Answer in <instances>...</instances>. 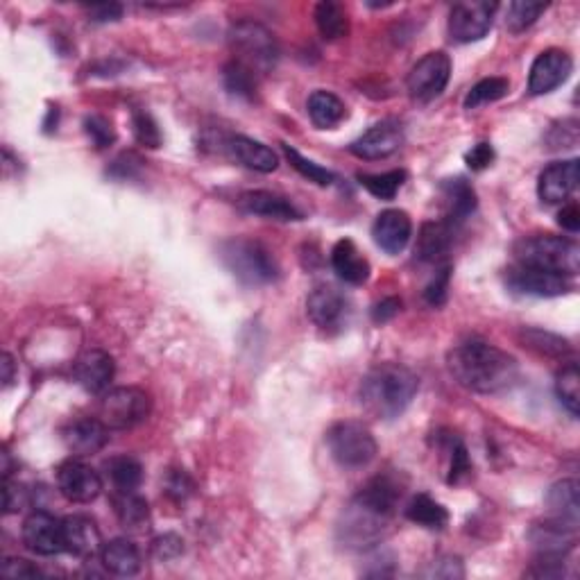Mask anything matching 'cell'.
<instances>
[{
    "label": "cell",
    "instance_id": "1",
    "mask_svg": "<svg viewBox=\"0 0 580 580\" xmlns=\"http://www.w3.org/2000/svg\"><path fill=\"white\" fill-rule=\"evenodd\" d=\"M402 499V485L390 474L374 476L349 501L338 524L340 542L349 549H370L388 535L397 503Z\"/></svg>",
    "mask_w": 580,
    "mask_h": 580
},
{
    "label": "cell",
    "instance_id": "2",
    "mask_svg": "<svg viewBox=\"0 0 580 580\" xmlns=\"http://www.w3.org/2000/svg\"><path fill=\"white\" fill-rule=\"evenodd\" d=\"M449 372L463 388L494 395L513 386L519 377V365L503 349L472 338L451 349Z\"/></svg>",
    "mask_w": 580,
    "mask_h": 580
},
{
    "label": "cell",
    "instance_id": "3",
    "mask_svg": "<svg viewBox=\"0 0 580 580\" xmlns=\"http://www.w3.org/2000/svg\"><path fill=\"white\" fill-rule=\"evenodd\" d=\"M417 388H420V379L411 370L397 363H383L365 374L361 383V404L365 411L381 420H392L411 406Z\"/></svg>",
    "mask_w": 580,
    "mask_h": 580
},
{
    "label": "cell",
    "instance_id": "4",
    "mask_svg": "<svg viewBox=\"0 0 580 580\" xmlns=\"http://www.w3.org/2000/svg\"><path fill=\"white\" fill-rule=\"evenodd\" d=\"M515 259L519 266L574 277L580 268V247L576 241L565 236H526L515 243Z\"/></svg>",
    "mask_w": 580,
    "mask_h": 580
},
{
    "label": "cell",
    "instance_id": "5",
    "mask_svg": "<svg viewBox=\"0 0 580 580\" xmlns=\"http://www.w3.org/2000/svg\"><path fill=\"white\" fill-rule=\"evenodd\" d=\"M220 259L236 279L247 286L272 284L279 277V266L266 245L252 238H232L220 245Z\"/></svg>",
    "mask_w": 580,
    "mask_h": 580
},
{
    "label": "cell",
    "instance_id": "6",
    "mask_svg": "<svg viewBox=\"0 0 580 580\" xmlns=\"http://www.w3.org/2000/svg\"><path fill=\"white\" fill-rule=\"evenodd\" d=\"M229 46H232L236 62L250 68L254 73H268L279 59V46L275 34L266 25L254 21H238L229 30Z\"/></svg>",
    "mask_w": 580,
    "mask_h": 580
},
{
    "label": "cell",
    "instance_id": "7",
    "mask_svg": "<svg viewBox=\"0 0 580 580\" xmlns=\"http://www.w3.org/2000/svg\"><path fill=\"white\" fill-rule=\"evenodd\" d=\"M331 458L345 469H361L377 456V440L361 422H338L327 431Z\"/></svg>",
    "mask_w": 580,
    "mask_h": 580
},
{
    "label": "cell",
    "instance_id": "8",
    "mask_svg": "<svg viewBox=\"0 0 580 580\" xmlns=\"http://www.w3.org/2000/svg\"><path fill=\"white\" fill-rule=\"evenodd\" d=\"M152 399L145 390L134 386H123L107 390L100 402V420L109 429L125 431L143 424L150 417Z\"/></svg>",
    "mask_w": 580,
    "mask_h": 580
},
{
    "label": "cell",
    "instance_id": "9",
    "mask_svg": "<svg viewBox=\"0 0 580 580\" xmlns=\"http://www.w3.org/2000/svg\"><path fill=\"white\" fill-rule=\"evenodd\" d=\"M451 78V59L442 50L426 53L408 73L406 87L417 102H431L447 89Z\"/></svg>",
    "mask_w": 580,
    "mask_h": 580
},
{
    "label": "cell",
    "instance_id": "10",
    "mask_svg": "<svg viewBox=\"0 0 580 580\" xmlns=\"http://www.w3.org/2000/svg\"><path fill=\"white\" fill-rule=\"evenodd\" d=\"M499 5L488 3V0H469V3H458L449 14V34L458 44H472L481 41L490 32L494 14Z\"/></svg>",
    "mask_w": 580,
    "mask_h": 580
},
{
    "label": "cell",
    "instance_id": "11",
    "mask_svg": "<svg viewBox=\"0 0 580 580\" xmlns=\"http://www.w3.org/2000/svg\"><path fill=\"white\" fill-rule=\"evenodd\" d=\"M57 490L71 503H91L100 497V474L84 460L71 458L57 467Z\"/></svg>",
    "mask_w": 580,
    "mask_h": 580
},
{
    "label": "cell",
    "instance_id": "12",
    "mask_svg": "<svg viewBox=\"0 0 580 580\" xmlns=\"http://www.w3.org/2000/svg\"><path fill=\"white\" fill-rule=\"evenodd\" d=\"M23 544L37 556H57L66 551L64 524L46 510H34L23 522Z\"/></svg>",
    "mask_w": 580,
    "mask_h": 580
},
{
    "label": "cell",
    "instance_id": "13",
    "mask_svg": "<svg viewBox=\"0 0 580 580\" xmlns=\"http://www.w3.org/2000/svg\"><path fill=\"white\" fill-rule=\"evenodd\" d=\"M571 71H574V62H571L569 53L558 48H549L537 55L531 66V75H528V91L531 96H544L558 89L560 84L569 80Z\"/></svg>",
    "mask_w": 580,
    "mask_h": 580
},
{
    "label": "cell",
    "instance_id": "14",
    "mask_svg": "<svg viewBox=\"0 0 580 580\" xmlns=\"http://www.w3.org/2000/svg\"><path fill=\"white\" fill-rule=\"evenodd\" d=\"M404 143V127L397 121H381L372 125L368 132L358 136V139L349 145L358 159H386L402 148Z\"/></svg>",
    "mask_w": 580,
    "mask_h": 580
},
{
    "label": "cell",
    "instance_id": "15",
    "mask_svg": "<svg viewBox=\"0 0 580 580\" xmlns=\"http://www.w3.org/2000/svg\"><path fill=\"white\" fill-rule=\"evenodd\" d=\"M508 284L517 293L533 295V297H560L571 290V281L558 272H547L537 268L519 266L508 272Z\"/></svg>",
    "mask_w": 580,
    "mask_h": 580
},
{
    "label": "cell",
    "instance_id": "16",
    "mask_svg": "<svg viewBox=\"0 0 580 580\" xmlns=\"http://www.w3.org/2000/svg\"><path fill=\"white\" fill-rule=\"evenodd\" d=\"M62 438L73 456H93L107 447L109 426L100 417H80L66 426Z\"/></svg>",
    "mask_w": 580,
    "mask_h": 580
},
{
    "label": "cell",
    "instance_id": "17",
    "mask_svg": "<svg viewBox=\"0 0 580 580\" xmlns=\"http://www.w3.org/2000/svg\"><path fill=\"white\" fill-rule=\"evenodd\" d=\"M578 186V159L553 161L537 179V195L547 204H560L569 200V195Z\"/></svg>",
    "mask_w": 580,
    "mask_h": 580
},
{
    "label": "cell",
    "instance_id": "18",
    "mask_svg": "<svg viewBox=\"0 0 580 580\" xmlns=\"http://www.w3.org/2000/svg\"><path fill=\"white\" fill-rule=\"evenodd\" d=\"M413 236V223L402 209L381 211L372 225V238L386 254H399Z\"/></svg>",
    "mask_w": 580,
    "mask_h": 580
},
{
    "label": "cell",
    "instance_id": "19",
    "mask_svg": "<svg viewBox=\"0 0 580 580\" xmlns=\"http://www.w3.org/2000/svg\"><path fill=\"white\" fill-rule=\"evenodd\" d=\"M116 377V363L114 358L109 356L102 349H89L84 352L78 363H75V379H78L80 386L93 392V395H100V392H107L112 381Z\"/></svg>",
    "mask_w": 580,
    "mask_h": 580
},
{
    "label": "cell",
    "instance_id": "20",
    "mask_svg": "<svg viewBox=\"0 0 580 580\" xmlns=\"http://www.w3.org/2000/svg\"><path fill=\"white\" fill-rule=\"evenodd\" d=\"M345 311H347L345 297L334 286L313 288L309 300H306V313H309L315 327H320L322 331L340 327L345 318Z\"/></svg>",
    "mask_w": 580,
    "mask_h": 580
},
{
    "label": "cell",
    "instance_id": "21",
    "mask_svg": "<svg viewBox=\"0 0 580 580\" xmlns=\"http://www.w3.org/2000/svg\"><path fill=\"white\" fill-rule=\"evenodd\" d=\"M238 207L250 216H261L268 220H281V223H290V220H302V211L295 207L293 202L284 195L272 191H247L238 198Z\"/></svg>",
    "mask_w": 580,
    "mask_h": 580
},
{
    "label": "cell",
    "instance_id": "22",
    "mask_svg": "<svg viewBox=\"0 0 580 580\" xmlns=\"http://www.w3.org/2000/svg\"><path fill=\"white\" fill-rule=\"evenodd\" d=\"M576 528L569 526L560 519H549V522L535 524L528 533V540H531L533 547L540 551V556H562L576 547Z\"/></svg>",
    "mask_w": 580,
    "mask_h": 580
},
{
    "label": "cell",
    "instance_id": "23",
    "mask_svg": "<svg viewBox=\"0 0 580 580\" xmlns=\"http://www.w3.org/2000/svg\"><path fill=\"white\" fill-rule=\"evenodd\" d=\"M62 524H64L66 551L73 553V556L93 558V556H98L102 547H105L100 528L96 526L93 519L84 515H71L62 519Z\"/></svg>",
    "mask_w": 580,
    "mask_h": 580
},
{
    "label": "cell",
    "instance_id": "24",
    "mask_svg": "<svg viewBox=\"0 0 580 580\" xmlns=\"http://www.w3.org/2000/svg\"><path fill=\"white\" fill-rule=\"evenodd\" d=\"M331 268L336 275L352 286H363L370 279V261L363 257L361 250L354 245V241L343 238L331 250Z\"/></svg>",
    "mask_w": 580,
    "mask_h": 580
},
{
    "label": "cell",
    "instance_id": "25",
    "mask_svg": "<svg viewBox=\"0 0 580 580\" xmlns=\"http://www.w3.org/2000/svg\"><path fill=\"white\" fill-rule=\"evenodd\" d=\"M227 150L238 164L257 170V173H275L279 166V157L275 150L254 139H247V136H232L227 141Z\"/></svg>",
    "mask_w": 580,
    "mask_h": 580
},
{
    "label": "cell",
    "instance_id": "26",
    "mask_svg": "<svg viewBox=\"0 0 580 580\" xmlns=\"http://www.w3.org/2000/svg\"><path fill=\"white\" fill-rule=\"evenodd\" d=\"M451 250V225L449 223H424L417 236L415 257L422 263H445Z\"/></svg>",
    "mask_w": 580,
    "mask_h": 580
},
{
    "label": "cell",
    "instance_id": "27",
    "mask_svg": "<svg viewBox=\"0 0 580 580\" xmlns=\"http://www.w3.org/2000/svg\"><path fill=\"white\" fill-rule=\"evenodd\" d=\"M102 565L107 571H112L114 576H134L141 569V551L132 540L118 537V540L107 542L100 551Z\"/></svg>",
    "mask_w": 580,
    "mask_h": 580
},
{
    "label": "cell",
    "instance_id": "28",
    "mask_svg": "<svg viewBox=\"0 0 580 580\" xmlns=\"http://www.w3.org/2000/svg\"><path fill=\"white\" fill-rule=\"evenodd\" d=\"M580 485L576 479H565L551 485L547 492V506L551 510L553 519H560L569 526H578L580 517V499H578Z\"/></svg>",
    "mask_w": 580,
    "mask_h": 580
},
{
    "label": "cell",
    "instance_id": "29",
    "mask_svg": "<svg viewBox=\"0 0 580 580\" xmlns=\"http://www.w3.org/2000/svg\"><path fill=\"white\" fill-rule=\"evenodd\" d=\"M442 193H445L447 200V223L451 227L463 223V220L472 216L476 209V193L463 177L447 179V182L442 184Z\"/></svg>",
    "mask_w": 580,
    "mask_h": 580
},
{
    "label": "cell",
    "instance_id": "30",
    "mask_svg": "<svg viewBox=\"0 0 580 580\" xmlns=\"http://www.w3.org/2000/svg\"><path fill=\"white\" fill-rule=\"evenodd\" d=\"M309 116L315 127L331 130L347 116L345 102L329 91H315L309 98Z\"/></svg>",
    "mask_w": 580,
    "mask_h": 580
},
{
    "label": "cell",
    "instance_id": "31",
    "mask_svg": "<svg viewBox=\"0 0 580 580\" xmlns=\"http://www.w3.org/2000/svg\"><path fill=\"white\" fill-rule=\"evenodd\" d=\"M118 522H121L127 531H145L150 524V508L148 501L141 499L136 492H118L114 499Z\"/></svg>",
    "mask_w": 580,
    "mask_h": 580
},
{
    "label": "cell",
    "instance_id": "32",
    "mask_svg": "<svg viewBox=\"0 0 580 580\" xmlns=\"http://www.w3.org/2000/svg\"><path fill=\"white\" fill-rule=\"evenodd\" d=\"M406 517L424 528H431V531H440L449 522L447 508L431 499L429 494H417V497H413L406 506Z\"/></svg>",
    "mask_w": 580,
    "mask_h": 580
},
{
    "label": "cell",
    "instance_id": "33",
    "mask_svg": "<svg viewBox=\"0 0 580 580\" xmlns=\"http://www.w3.org/2000/svg\"><path fill=\"white\" fill-rule=\"evenodd\" d=\"M315 25H318L320 34L327 41H336L347 37L349 23L347 14L338 3H331V0H324V3L315 5Z\"/></svg>",
    "mask_w": 580,
    "mask_h": 580
},
{
    "label": "cell",
    "instance_id": "34",
    "mask_svg": "<svg viewBox=\"0 0 580 580\" xmlns=\"http://www.w3.org/2000/svg\"><path fill=\"white\" fill-rule=\"evenodd\" d=\"M107 474L116 492H136L143 481V467L132 456H116L109 460Z\"/></svg>",
    "mask_w": 580,
    "mask_h": 580
},
{
    "label": "cell",
    "instance_id": "35",
    "mask_svg": "<svg viewBox=\"0 0 580 580\" xmlns=\"http://www.w3.org/2000/svg\"><path fill=\"white\" fill-rule=\"evenodd\" d=\"M223 82H225V89L232 93V96L238 98H245V100H254L257 98V73L250 71V68L243 66L241 62H229L223 68Z\"/></svg>",
    "mask_w": 580,
    "mask_h": 580
},
{
    "label": "cell",
    "instance_id": "36",
    "mask_svg": "<svg viewBox=\"0 0 580 580\" xmlns=\"http://www.w3.org/2000/svg\"><path fill=\"white\" fill-rule=\"evenodd\" d=\"M358 182L365 191L379 200H392L397 191L402 189L406 182L404 170H390V173H377V175H358Z\"/></svg>",
    "mask_w": 580,
    "mask_h": 580
},
{
    "label": "cell",
    "instance_id": "37",
    "mask_svg": "<svg viewBox=\"0 0 580 580\" xmlns=\"http://www.w3.org/2000/svg\"><path fill=\"white\" fill-rule=\"evenodd\" d=\"M556 392L562 406L576 417L580 411V372L576 363H567L565 368L558 372Z\"/></svg>",
    "mask_w": 580,
    "mask_h": 580
},
{
    "label": "cell",
    "instance_id": "38",
    "mask_svg": "<svg viewBox=\"0 0 580 580\" xmlns=\"http://www.w3.org/2000/svg\"><path fill=\"white\" fill-rule=\"evenodd\" d=\"M510 91V82L506 78H485L479 84H474L472 91L465 98V109H479L490 102L506 98Z\"/></svg>",
    "mask_w": 580,
    "mask_h": 580
},
{
    "label": "cell",
    "instance_id": "39",
    "mask_svg": "<svg viewBox=\"0 0 580 580\" xmlns=\"http://www.w3.org/2000/svg\"><path fill=\"white\" fill-rule=\"evenodd\" d=\"M281 145H284V152H286V159L290 161V166H293L304 179H309V182L318 186H331L336 182V175L331 173V170L322 168L320 164H315V161L302 157L300 152H297L295 148H290V145L286 143H281Z\"/></svg>",
    "mask_w": 580,
    "mask_h": 580
},
{
    "label": "cell",
    "instance_id": "40",
    "mask_svg": "<svg viewBox=\"0 0 580 580\" xmlns=\"http://www.w3.org/2000/svg\"><path fill=\"white\" fill-rule=\"evenodd\" d=\"M547 10L544 3H531V0H515V3L508 5V19L506 25L513 34H519L531 28V25L540 19V16Z\"/></svg>",
    "mask_w": 580,
    "mask_h": 580
},
{
    "label": "cell",
    "instance_id": "41",
    "mask_svg": "<svg viewBox=\"0 0 580 580\" xmlns=\"http://www.w3.org/2000/svg\"><path fill=\"white\" fill-rule=\"evenodd\" d=\"M524 340L528 343V347L537 349V352H542L547 356H567L571 352L567 340H562L560 336L547 334V331H540V329H526Z\"/></svg>",
    "mask_w": 580,
    "mask_h": 580
},
{
    "label": "cell",
    "instance_id": "42",
    "mask_svg": "<svg viewBox=\"0 0 580 580\" xmlns=\"http://www.w3.org/2000/svg\"><path fill=\"white\" fill-rule=\"evenodd\" d=\"M132 127H134L136 141H139L141 145H145V148H152V150L159 148V145H161V132H159V127H157V121L148 112H143V109H136V112L132 114Z\"/></svg>",
    "mask_w": 580,
    "mask_h": 580
},
{
    "label": "cell",
    "instance_id": "43",
    "mask_svg": "<svg viewBox=\"0 0 580 580\" xmlns=\"http://www.w3.org/2000/svg\"><path fill=\"white\" fill-rule=\"evenodd\" d=\"M472 472V460L467 456V449L460 438L449 440V476L447 481L454 485L463 481V476Z\"/></svg>",
    "mask_w": 580,
    "mask_h": 580
},
{
    "label": "cell",
    "instance_id": "44",
    "mask_svg": "<svg viewBox=\"0 0 580 580\" xmlns=\"http://www.w3.org/2000/svg\"><path fill=\"white\" fill-rule=\"evenodd\" d=\"M84 132H87L91 143L96 145L98 150L107 148V145H112L116 141L112 123H109L107 118H102V116H87V118H84Z\"/></svg>",
    "mask_w": 580,
    "mask_h": 580
},
{
    "label": "cell",
    "instance_id": "45",
    "mask_svg": "<svg viewBox=\"0 0 580 580\" xmlns=\"http://www.w3.org/2000/svg\"><path fill=\"white\" fill-rule=\"evenodd\" d=\"M449 279H451V266L449 263H442L435 272V277L429 286L424 290V300L431 306H442L447 302V290H449Z\"/></svg>",
    "mask_w": 580,
    "mask_h": 580
},
{
    "label": "cell",
    "instance_id": "46",
    "mask_svg": "<svg viewBox=\"0 0 580 580\" xmlns=\"http://www.w3.org/2000/svg\"><path fill=\"white\" fill-rule=\"evenodd\" d=\"M28 501H30V494H28V490H25V485L5 479V483H3V508H5L7 515L19 513V510L28 506Z\"/></svg>",
    "mask_w": 580,
    "mask_h": 580
},
{
    "label": "cell",
    "instance_id": "47",
    "mask_svg": "<svg viewBox=\"0 0 580 580\" xmlns=\"http://www.w3.org/2000/svg\"><path fill=\"white\" fill-rule=\"evenodd\" d=\"M152 553H155L157 560H175L184 553V542L182 537H177L173 533L161 535L152 542Z\"/></svg>",
    "mask_w": 580,
    "mask_h": 580
},
{
    "label": "cell",
    "instance_id": "48",
    "mask_svg": "<svg viewBox=\"0 0 580 580\" xmlns=\"http://www.w3.org/2000/svg\"><path fill=\"white\" fill-rule=\"evenodd\" d=\"M465 161H467L469 168L479 173V170H485V168L492 166L494 148H492L490 143H476L474 148L465 155Z\"/></svg>",
    "mask_w": 580,
    "mask_h": 580
},
{
    "label": "cell",
    "instance_id": "49",
    "mask_svg": "<svg viewBox=\"0 0 580 580\" xmlns=\"http://www.w3.org/2000/svg\"><path fill=\"white\" fill-rule=\"evenodd\" d=\"M0 574L10 576V578H37L41 576V571L34 565H30L28 560L7 558L3 565H0Z\"/></svg>",
    "mask_w": 580,
    "mask_h": 580
},
{
    "label": "cell",
    "instance_id": "50",
    "mask_svg": "<svg viewBox=\"0 0 580 580\" xmlns=\"http://www.w3.org/2000/svg\"><path fill=\"white\" fill-rule=\"evenodd\" d=\"M87 12L91 16V21L96 23H109V21H118L123 16V5L118 3H100V5H91L87 7Z\"/></svg>",
    "mask_w": 580,
    "mask_h": 580
},
{
    "label": "cell",
    "instance_id": "51",
    "mask_svg": "<svg viewBox=\"0 0 580 580\" xmlns=\"http://www.w3.org/2000/svg\"><path fill=\"white\" fill-rule=\"evenodd\" d=\"M399 311H402V302H399L397 297H386V300H381L377 306H374L372 318L374 322H388L395 318Z\"/></svg>",
    "mask_w": 580,
    "mask_h": 580
},
{
    "label": "cell",
    "instance_id": "52",
    "mask_svg": "<svg viewBox=\"0 0 580 580\" xmlns=\"http://www.w3.org/2000/svg\"><path fill=\"white\" fill-rule=\"evenodd\" d=\"M558 225L562 229H567L569 234H576L580 229V211L576 204H567V207H562V211L558 213Z\"/></svg>",
    "mask_w": 580,
    "mask_h": 580
},
{
    "label": "cell",
    "instance_id": "53",
    "mask_svg": "<svg viewBox=\"0 0 580 580\" xmlns=\"http://www.w3.org/2000/svg\"><path fill=\"white\" fill-rule=\"evenodd\" d=\"M191 490H193V483H191L189 479H186V474L177 472V474L170 476L168 492L173 494V497H177V499H184L186 494H191Z\"/></svg>",
    "mask_w": 580,
    "mask_h": 580
},
{
    "label": "cell",
    "instance_id": "54",
    "mask_svg": "<svg viewBox=\"0 0 580 580\" xmlns=\"http://www.w3.org/2000/svg\"><path fill=\"white\" fill-rule=\"evenodd\" d=\"M0 368H3V386H12L14 381V358L10 354H3V363H0Z\"/></svg>",
    "mask_w": 580,
    "mask_h": 580
}]
</instances>
